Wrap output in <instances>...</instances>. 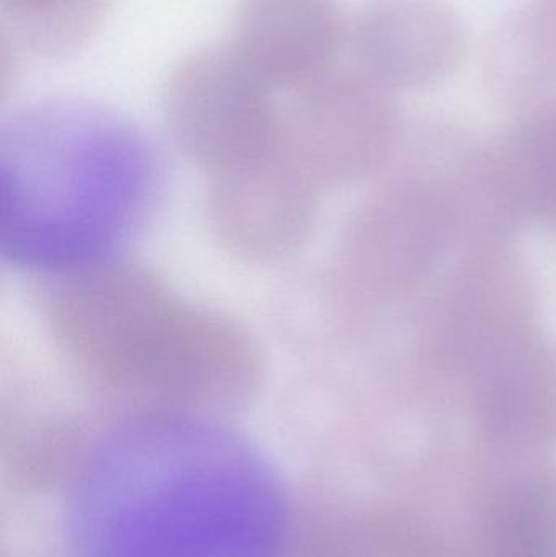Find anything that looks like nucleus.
<instances>
[{
  "instance_id": "obj_10",
  "label": "nucleus",
  "mask_w": 556,
  "mask_h": 557,
  "mask_svg": "<svg viewBox=\"0 0 556 557\" xmlns=\"http://www.w3.org/2000/svg\"><path fill=\"white\" fill-rule=\"evenodd\" d=\"M379 271L395 284L423 276L446 240L443 205L421 191H405L385 202L374 225Z\"/></svg>"
},
{
  "instance_id": "obj_6",
  "label": "nucleus",
  "mask_w": 556,
  "mask_h": 557,
  "mask_svg": "<svg viewBox=\"0 0 556 557\" xmlns=\"http://www.w3.org/2000/svg\"><path fill=\"white\" fill-rule=\"evenodd\" d=\"M356 71L385 90H420L457 71L462 20L447 0H371L353 29Z\"/></svg>"
},
{
  "instance_id": "obj_9",
  "label": "nucleus",
  "mask_w": 556,
  "mask_h": 557,
  "mask_svg": "<svg viewBox=\"0 0 556 557\" xmlns=\"http://www.w3.org/2000/svg\"><path fill=\"white\" fill-rule=\"evenodd\" d=\"M482 71L490 87L522 103L556 100V12L542 2L506 13L483 48Z\"/></svg>"
},
{
  "instance_id": "obj_3",
  "label": "nucleus",
  "mask_w": 556,
  "mask_h": 557,
  "mask_svg": "<svg viewBox=\"0 0 556 557\" xmlns=\"http://www.w3.org/2000/svg\"><path fill=\"white\" fill-rule=\"evenodd\" d=\"M46 307L64 352L107 388L221 401L244 395L257 379L244 331L139 268L103 261L71 271Z\"/></svg>"
},
{
  "instance_id": "obj_4",
  "label": "nucleus",
  "mask_w": 556,
  "mask_h": 557,
  "mask_svg": "<svg viewBox=\"0 0 556 557\" xmlns=\"http://www.w3.org/2000/svg\"><path fill=\"white\" fill-rule=\"evenodd\" d=\"M234 46L183 59L166 82L163 107L178 146L224 175L274 159L283 129V101Z\"/></svg>"
},
{
  "instance_id": "obj_8",
  "label": "nucleus",
  "mask_w": 556,
  "mask_h": 557,
  "mask_svg": "<svg viewBox=\"0 0 556 557\" xmlns=\"http://www.w3.org/2000/svg\"><path fill=\"white\" fill-rule=\"evenodd\" d=\"M462 533L466 557H556V461L486 474Z\"/></svg>"
},
{
  "instance_id": "obj_7",
  "label": "nucleus",
  "mask_w": 556,
  "mask_h": 557,
  "mask_svg": "<svg viewBox=\"0 0 556 557\" xmlns=\"http://www.w3.org/2000/svg\"><path fill=\"white\" fill-rule=\"evenodd\" d=\"M345 38L335 0H238L231 45L277 90L294 91L335 71Z\"/></svg>"
},
{
  "instance_id": "obj_11",
  "label": "nucleus",
  "mask_w": 556,
  "mask_h": 557,
  "mask_svg": "<svg viewBox=\"0 0 556 557\" xmlns=\"http://www.w3.org/2000/svg\"><path fill=\"white\" fill-rule=\"evenodd\" d=\"M110 0H0L2 35L45 58L84 49L103 23Z\"/></svg>"
},
{
  "instance_id": "obj_12",
  "label": "nucleus",
  "mask_w": 556,
  "mask_h": 557,
  "mask_svg": "<svg viewBox=\"0 0 556 557\" xmlns=\"http://www.w3.org/2000/svg\"><path fill=\"white\" fill-rule=\"evenodd\" d=\"M503 166L512 201L556 222V100L526 114L506 144Z\"/></svg>"
},
{
  "instance_id": "obj_1",
  "label": "nucleus",
  "mask_w": 556,
  "mask_h": 557,
  "mask_svg": "<svg viewBox=\"0 0 556 557\" xmlns=\"http://www.w3.org/2000/svg\"><path fill=\"white\" fill-rule=\"evenodd\" d=\"M284 533L283 493L260 455L175 416L101 445L71 506L75 557H277Z\"/></svg>"
},
{
  "instance_id": "obj_13",
  "label": "nucleus",
  "mask_w": 556,
  "mask_h": 557,
  "mask_svg": "<svg viewBox=\"0 0 556 557\" xmlns=\"http://www.w3.org/2000/svg\"><path fill=\"white\" fill-rule=\"evenodd\" d=\"M545 3H547L551 9H554L556 12V0H544Z\"/></svg>"
},
{
  "instance_id": "obj_5",
  "label": "nucleus",
  "mask_w": 556,
  "mask_h": 557,
  "mask_svg": "<svg viewBox=\"0 0 556 557\" xmlns=\"http://www.w3.org/2000/svg\"><path fill=\"white\" fill-rule=\"evenodd\" d=\"M464 359L495 470L547 460L556 448V354L521 321L477 341Z\"/></svg>"
},
{
  "instance_id": "obj_2",
  "label": "nucleus",
  "mask_w": 556,
  "mask_h": 557,
  "mask_svg": "<svg viewBox=\"0 0 556 557\" xmlns=\"http://www.w3.org/2000/svg\"><path fill=\"white\" fill-rule=\"evenodd\" d=\"M3 238L13 258L54 270L103 263L153 191L149 144L116 114L78 101L26 108L3 133Z\"/></svg>"
}]
</instances>
